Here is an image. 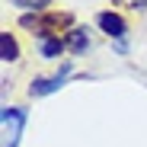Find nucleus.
Instances as JSON below:
<instances>
[{
    "mask_svg": "<svg viewBox=\"0 0 147 147\" xmlns=\"http://www.w3.org/2000/svg\"><path fill=\"white\" fill-rule=\"evenodd\" d=\"M0 121H3V147H16L19 144V131H22V121H26V112L7 106L0 112Z\"/></svg>",
    "mask_w": 147,
    "mask_h": 147,
    "instance_id": "f257e3e1",
    "label": "nucleus"
},
{
    "mask_svg": "<svg viewBox=\"0 0 147 147\" xmlns=\"http://www.w3.org/2000/svg\"><path fill=\"white\" fill-rule=\"evenodd\" d=\"M96 22H99V29H102L106 35H112V38H121V35H125V19H121L118 13H99Z\"/></svg>",
    "mask_w": 147,
    "mask_h": 147,
    "instance_id": "f03ea898",
    "label": "nucleus"
},
{
    "mask_svg": "<svg viewBox=\"0 0 147 147\" xmlns=\"http://www.w3.org/2000/svg\"><path fill=\"white\" fill-rule=\"evenodd\" d=\"M64 74H67V67H61V74H58V77H51V80H32L29 96H48V93H55V90L64 83Z\"/></svg>",
    "mask_w": 147,
    "mask_h": 147,
    "instance_id": "7ed1b4c3",
    "label": "nucleus"
},
{
    "mask_svg": "<svg viewBox=\"0 0 147 147\" xmlns=\"http://www.w3.org/2000/svg\"><path fill=\"white\" fill-rule=\"evenodd\" d=\"M70 22V16L67 13H48L45 19H42V26H38V35H55V32H61L64 26Z\"/></svg>",
    "mask_w": 147,
    "mask_h": 147,
    "instance_id": "20e7f679",
    "label": "nucleus"
},
{
    "mask_svg": "<svg viewBox=\"0 0 147 147\" xmlns=\"http://www.w3.org/2000/svg\"><path fill=\"white\" fill-rule=\"evenodd\" d=\"M0 58L3 61H16L19 58V42L10 32H0Z\"/></svg>",
    "mask_w": 147,
    "mask_h": 147,
    "instance_id": "39448f33",
    "label": "nucleus"
},
{
    "mask_svg": "<svg viewBox=\"0 0 147 147\" xmlns=\"http://www.w3.org/2000/svg\"><path fill=\"white\" fill-rule=\"evenodd\" d=\"M64 48H67V42H61L55 35H42V58H58Z\"/></svg>",
    "mask_w": 147,
    "mask_h": 147,
    "instance_id": "423d86ee",
    "label": "nucleus"
},
{
    "mask_svg": "<svg viewBox=\"0 0 147 147\" xmlns=\"http://www.w3.org/2000/svg\"><path fill=\"white\" fill-rule=\"evenodd\" d=\"M86 45H90V38H86V29H70L67 32V48L70 51H86Z\"/></svg>",
    "mask_w": 147,
    "mask_h": 147,
    "instance_id": "0eeeda50",
    "label": "nucleus"
},
{
    "mask_svg": "<svg viewBox=\"0 0 147 147\" xmlns=\"http://www.w3.org/2000/svg\"><path fill=\"white\" fill-rule=\"evenodd\" d=\"M16 7H26V10H42V7H48L51 0H13Z\"/></svg>",
    "mask_w": 147,
    "mask_h": 147,
    "instance_id": "6e6552de",
    "label": "nucleus"
},
{
    "mask_svg": "<svg viewBox=\"0 0 147 147\" xmlns=\"http://www.w3.org/2000/svg\"><path fill=\"white\" fill-rule=\"evenodd\" d=\"M128 3H131V7L138 10V7H147V0H128Z\"/></svg>",
    "mask_w": 147,
    "mask_h": 147,
    "instance_id": "1a4fd4ad",
    "label": "nucleus"
}]
</instances>
